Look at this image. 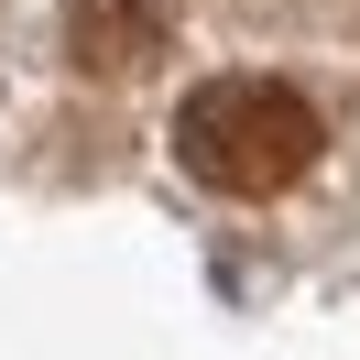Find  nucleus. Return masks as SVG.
Instances as JSON below:
<instances>
[{
    "instance_id": "f257e3e1",
    "label": "nucleus",
    "mask_w": 360,
    "mask_h": 360,
    "mask_svg": "<svg viewBox=\"0 0 360 360\" xmlns=\"http://www.w3.org/2000/svg\"><path fill=\"white\" fill-rule=\"evenodd\" d=\"M316 142H328V120L284 77H207L175 110V164L197 186H219V197H284L316 164Z\"/></svg>"
},
{
    "instance_id": "f03ea898",
    "label": "nucleus",
    "mask_w": 360,
    "mask_h": 360,
    "mask_svg": "<svg viewBox=\"0 0 360 360\" xmlns=\"http://www.w3.org/2000/svg\"><path fill=\"white\" fill-rule=\"evenodd\" d=\"M66 55L88 77H131L164 55V0H77V22H66Z\"/></svg>"
}]
</instances>
